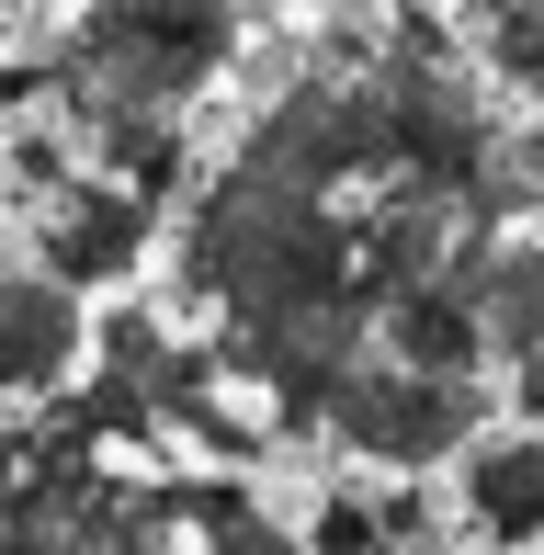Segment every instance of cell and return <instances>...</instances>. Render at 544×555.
Listing matches in <instances>:
<instances>
[{
    "mask_svg": "<svg viewBox=\"0 0 544 555\" xmlns=\"http://www.w3.org/2000/svg\"><path fill=\"white\" fill-rule=\"evenodd\" d=\"M250 46V0H80L46 46V114L80 137L103 114H193Z\"/></svg>",
    "mask_w": 544,
    "mask_h": 555,
    "instance_id": "obj_1",
    "label": "cell"
},
{
    "mask_svg": "<svg viewBox=\"0 0 544 555\" xmlns=\"http://www.w3.org/2000/svg\"><path fill=\"white\" fill-rule=\"evenodd\" d=\"M477 420H488V374H419V363L363 351L340 374V397L318 409V431L340 453H363V465H386V476H442Z\"/></svg>",
    "mask_w": 544,
    "mask_h": 555,
    "instance_id": "obj_2",
    "label": "cell"
},
{
    "mask_svg": "<svg viewBox=\"0 0 544 555\" xmlns=\"http://www.w3.org/2000/svg\"><path fill=\"white\" fill-rule=\"evenodd\" d=\"M12 227H23V261L57 272L68 295H114V284H137L147 249H159V205H147L137 182H114V170H57V182H46Z\"/></svg>",
    "mask_w": 544,
    "mask_h": 555,
    "instance_id": "obj_3",
    "label": "cell"
},
{
    "mask_svg": "<svg viewBox=\"0 0 544 555\" xmlns=\"http://www.w3.org/2000/svg\"><path fill=\"white\" fill-rule=\"evenodd\" d=\"M80 351H91V295H68L57 272H35L12 249V261H0V409L68 386Z\"/></svg>",
    "mask_w": 544,
    "mask_h": 555,
    "instance_id": "obj_4",
    "label": "cell"
},
{
    "mask_svg": "<svg viewBox=\"0 0 544 555\" xmlns=\"http://www.w3.org/2000/svg\"><path fill=\"white\" fill-rule=\"evenodd\" d=\"M454 544H544V431H465L454 453Z\"/></svg>",
    "mask_w": 544,
    "mask_h": 555,
    "instance_id": "obj_5",
    "label": "cell"
},
{
    "mask_svg": "<svg viewBox=\"0 0 544 555\" xmlns=\"http://www.w3.org/2000/svg\"><path fill=\"white\" fill-rule=\"evenodd\" d=\"M375 351L386 363H419V374H488V330L465 307V284H442V272L375 307Z\"/></svg>",
    "mask_w": 544,
    "mask_h": 555,
    "instance_id": "obj_6",
    "label": "cell"
},
{
    "mask_svg": "<svg viewBox=\"0 0 544 555\" xmlns=\"http://www.w3.org/2000/svg\"><path fill=\"white\" fill-rule=\"evenodd\" d=\"M477 330H488V363H510V351H533L544 340V227L510 216L500 238H488V261H477Z\"/></svg>",
    "mask_w": 544,
    "mask_h": 555,
    "instance_id": "obj_7",
    "label": "cell"
},
{
    "mask_svg": "<svg viewBox=\"0 0 544 555\" xmlns=\"http://www.w3.org/2000/svg\"><path fill=\"white\" fill-rule=\"evenodd\" d=\"M182 488V544L205 555H284L295 521L261 511V465H216V476H170Z\"/></svg>",
    "mask_w": 544,
    "mask_h": 555,
    "instance_id": "obj_8",
    "label": "cell"
},
{
    "mask_svg": "<svg viewBox=\"0 0 544 555\" xmlns=\"http://www.w3.org/2000/svg\"><path fill=\"white\" fill-rule=\"evenodd\" d=\"M170 442L216 453V465H272V453H284V431H272V409H261V397H238L228 374H216V386L193 397L182 420H170Z\"/></svg>",
    "mask_w": 544,
    "mask_h": 555,
    "instance_id": "obj_9",
    "label": "cell"
},
{
    "mask_svg": "<svg viewBox=\"0 0 544 555\" xmlns=\"http://www.w3.org/2000/svg\"><path fill=\"white\" fill-rule=\"evenodd\" d=\"M477 68L500 91H544V0H477Z\"/></svg>",
    "mask_w": 544,
    "mask_h": 555,
    "instance_id": "obj_10",
    "label": "cell"
},
{
    "mask_svg": "<svg viewBox=\"0 0 544 555\" xmlns=\"http://www.w3.org/2000/svg\"><path fill=\"white\" fill-rule=\"evenodd\" d=\"M295 544H318V555H375V488H318V511L295 521Z\"/></svg>",
    "mask_w": 544,
    "mask_h": 555,
    "instance_id": "obj_11",
    "label": "cell"
},
{
    "mask_svg": "<svg viewBox=\"0 0 544 555\" xmlns=\"http://www.w3.org/2000/svg\"><path fill=\"white\" fill-rule=\"evenodd\" d=\"M375 533L386 544H454V511H442L431 476H398V488H375Z\"/></svg>",
    "mask_w": 544,
    "mask_h": 555,
    "instance_id": "obj_12",
    "label": "cell"
},
{
    "mask_svg": "<svg viewBox=\"0 0 544 555\" xmlns=\"http://www.w3.org/2000/svg\"><path fill=\"white\" fill-rule=\"evenodd\" d=\"M46 103V57H0V125Z\"/></svg>",
    "mask_w": 544,
    "mask_h": 555,
    "instance_id": "obj_13",
    "label": "cell"
},
{
    "mask_svg": "<svg viewBox=\"0 0 544 555\" xmlns=\"http://www.w3.org/2000/svg\"><path fill=\"white\" fill-rule=\"evenodd\" d=\"M510 409L544 431V340H533V351H510Z\"/></svg>",
    "mask_w": 544,
    "mask_h": 555,
    "instance_id": "obj_14",
    "label": "cell"
},
{
    "mask_svg": "<svg viewBox=\"0 0 544 555\" xmlns=\"http://www.w3.org/2000/svg\"><path fill=\"white\" fill-rule=\"evenodd\" d=\"M0 12H12V0H0ZM23 12H57V0H23Z\"/></svg>",
    "mask_w": 544,
    "mask_h": 555,
    "instance_id": "obj_15",
    "label": "cell"
},
{
    "mask_svg": "<svg viewBox=\"0 0 544 555\" xmlns=\"http://www.w3.org/2000/svg\"><path fill=\"white\" fill-rule=\"evenodd\" d=\"M307 12H352V0H307Z\"/></svg>",
    "mask_w": 544,
    "mask_h": 555,
    "instance_id": "obj_16",
    "label": "cell"
}]
</instances>
